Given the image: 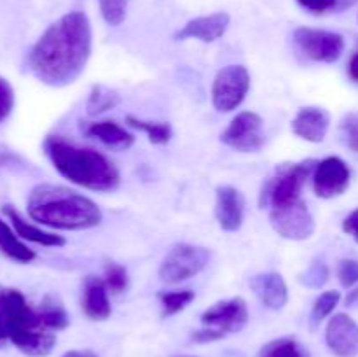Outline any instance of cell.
Wrapping results in <instances>:
<instances>
[{
  "label": "cell",
  "mask_w": 358,
  "mask_h": 357,
  "mask_svg": "<svg viewBox=\"0 0 358 357\" xmlns=\"http://www.w3.org/2000/svg\"><path fill=\"white\" fill-rule=\"evenodd\" d=\"M252 293L269 310H283L289 303V287L278 272L257 273L248 282Z\"/></svg>",
  "instance_id": "2e32d148"
},
{
  "label": "cell",
  "mask_w": 358,
  "mask_h": 357,
  "mask_svg": "<svg viewBox=\"0 0 358 357\" xmlns=\"http://www.w3.org/2000/svg\"><path fill=\"white\" fill-rule=\"evenodd\" d=\"M343 231L346 234H350L358 244V206L345 217V220H343Z\"/></svg>",
  "instance_id": "836d02e7"
},
{
  "label": "cell",
  "mask_w": 358,
  "mask_h": 357,
  "mask_svg": "<svg viewBox=\"0 0 358 357\" xmlns=\"http://www.w3.org/2000/svg\"><path fill=\"white\" fill-rule=\"evenodd\" d=\"M63 357H100L93 350H69L63 354Z\"/></svg>",
  "instance_id": "8d00e7d4"
},
{
  "label": "cell",
  "mask_w": 358,
  "mask_h": 357,
  "mask_svg": "<svg viewBox=\"0 0 358 357\" xmlns=\"http://www.w3.org/2000/svg\"><path fill=\"white\" fill-rule=\"evenodd\" d=\"M248 321H250V312L243 298L236 296L229 300H220L203 312V328L192 332L191 338L196 343L219 342L227 335L243 331Z\"/></svg>",
  "instance_id": "8992f818"
},
{
  "label": "cell",
  "mask_w": 358,
  "mask_h": 357,
  "mask_svg": "<svg viewBox=\"0 0 358 357\" xmlns=\"http://www.w3.org/2000/svg\"><path fill=\"white\" fill-rule=\"evenodd\" d=\"M119 104H121V97L117 94V91L110 90V88L103 86V84H94L90 91V97H87L86 108L90 115H98L107 111H112Z\"/></svg>",
  "instance_id": "cb8c5ba5"
},
{
  "label": "cell",
  "mask_w": 358,
  "mask_h": 357,
  "mask_svg": "<svg viewBox=\"0 0 358 357\" xmlns=\"http://www.w3.org/2000/svg\"><path fill=\"white\" fill-rule=\"evenodd\" d=\"M292 133L306 142L318 144L324 142L331 128V114L322 107H303L297 111L296 118L292 119Z\"/></svg>",
  "instance_id": "e0dca14e"
},
{
  "label": "cell",
  "mask_w": 358,
  "mask_h": 357,
  "mask_svg": "<svg viewBox=\"0 0 358 357\" xmlns=\"http://www.w3.org/2000/svg\"><path fill=\"white\" fill-rule=\"evenodd\" d=\"M37 312L38 315H41L42 324H44L49 331L58 332L69 328L70 317L69 314H66L63 303L56 296H51V294H49V296H44V300L38 304Z\"/></svg>",
  "instance_id": "7402d4cb"
},
{
  "label": "cell",
  "mask_w": 358,
  "mask_h": 357,
  "mask_svg": "<svg viewBox=\"0 0 358 357\" xmlns=\"http://www.w3.org/2000/svg\"><path fill=\"white\" fill-rule=\"evenodd\" d=\"M338 2L339 0H297V4L311 14L338 13Z\"/></svg>",
  "instance_id": "d6a6232c"
},
{
  "label": "cell",
  "mask_w": 358,
  "mask_h": 357,
  "mask_svg": "<svg viewBox=\"0 0 358 357\" xmlns=\"http://www.w3.org/2000/svg\"><path fill=\"white\" fill-rule=\"evenodd\" d=\"M250 90V72L243 65H226L217 72L212 84V104L219 112L240 107Z\"/></svg>",
  "instance_id": "ba28073f"
},
{
  "label": "cell",
  "mask_w": 358,
  "mask_h": 357,
  "mask_svg": "<svg viewBox=\"0 0 358 357\" xmlns=\"http://www.w3.org/2000/svg\"><path fill=\"white\" fill-rule=\"evenodd\" d=\"M355 303H358V287H352V290H350L348 296H346V304L352 307V304Z\"/></svg>",
  "instance_id": "74e56055"
},
{
  "label": "cell",
  "mask_w": 358,
  "mask_h": 357,
  "mask_svg": "<svg viewBox=\"0 0 358 357\" xmlns=\"http://www.w3.org/2000/svg\"><path fill=\"white\" fill-rule=\"evenodd\" d=\"M311 181H313V191L318 198L332 200L345 195L346 189L350 188L352 172L341 158L329 156L317 161Z\"/></svg>",
  "instance_id": "7c38bea8"
},
{
  "label": "cell",
  "mask_w": 358,
  "mask_h": 357,
  "mask_svg": "<svg viewBox=\"0 0 358 357\" xmlns=\"http://www.w3.org/2000/svg\"><path fill=\"white\" fill-rule=\"evenodd\" d=\"M16 97H14V88L10 86L6 77L0 76V122L6 121L13 114Z\"/></svg>",
  "instance_id": "4dcf8cb0"
},
{
  "label": "cell",
  "mask_w": 358,
  "mask_h": 357,
  "mask_svg": "<svg viewBox=\"0 0 358 357\" xmlns=\"http://www.w3.org/2000/svg\"><path fill=\"white\" fill-rule=\"evenodd\" d=\"M103 282L110 294H122L129 286L128 270L119 262L108 261L103 266Z\"/></svg>",
  "instance_id": "83f0119b"
},
{
  "label": "cell",
  "mask_w": 358,
  "mask_h": 357,
  "mask_svg": "<svg viewBox=\"0 0 358 357\" xmlns=\"http://www.w3.org/2000/svg\"><path fill=\"white\" fill-rule=\"evenodd\" d=\"M229 24L231 16L227 13H224V10L206 14V16H198L194 20H189L175 34V38L177 41H191V38H194V41L210 44V42L219 41L227 31Z\"/></svg>",
  "instance_id": "9a60e30c"
},
{
  "label": "cell",
  "mask_w": 358,
  "mask_h": 357,
  "mask_svg": "<svg viewBox=\"0 0 358 357\" xmlns=\"http://www.w3.org/2000/svg\"><path fill=\"white\" fill-rule=\"evenodd\" d=\"M341 301V293L339 290H324L320 296L315 300L313 307L310 312V326L311 329L318 328L325 318H329L332 315V312L336 310V307Z\"/></svg>",
  "instance_id": "4316f807"
},
{
  "label": "cell",
  "mask_w": 358,
  "mask_h": 357,
  "mask_svg": "<svg viewBox=\"0 0 358 357\" xmlns=\"http://www.w3.org/2000/svg\"><path fill=\"white\" fill-rule=\"evenodd\" d=\"M194 300H196V294H194V290H191V289L161 293L159 294L161 317L168 318V317H173V315L180 314V312L185 310V308H187Z\"/></svg>",
  "instance_id": "484cf974"
},
{
  "label": "cell",
  "mask_w": 358,
  "mask_h": 357,
  "mask_svg": "<svg viewBox=\"0 0 358 357\" xmlns=\"http://www.w3.org/2000/svg\"><path fill=\"white\" fill-rule=\"evenodd\" d=\"M257 357H310V354L296 338L285 336L266 343Z\"/></svg>",
  "instance_id": "d4e9b609"
},
{
  "label": "cell",
  "mask_w": 358,
  "mask_h": 357,
  "mask_svg": "<svg viewBox=\"0 0 358 357\" xmlns=\"http://www.w3.org/2000/svg\"><path fill=\"white\" fill-rule=\"evenodd\" d=\"M346 130H348L350 146L355 150H358V119L357 121H350L348 125H346Z\"/></svg>",
  "instance_id": "e575fe53"
},
{
  "label": "cell",
  "mask_w": 358,
  "mask_h": 357,
  "mask_svg": "<svg viewBox=\"0 0 358 357\" xmlns=\"http://www.w3.org/2000/svg\"><path fill=\"white\" fill-rule=\"evenodd\" d=\"M338 279L345 289H352L358 284V261L357 259H341L338 266Z\"/></svg>",
  "instance_id": "1f68e13d"
},
{
  "label": "cell",
  "mask_w": 358,
  "mask_h": 357,
  "mask_svg": "<svg viewBox=\"0 0 358 357\" xmlns=\"http://www.w3.org/2000/svg\"><path fill=\"white\" fill-rule=\"evenodd\" d=\"M247 202L240 189L233 186H219L215 189V219L220 230L236 233L245 220Z\"/></svg>",
  "instance_id": "4fadbf2b"
},
{
  "label": "cell",
  "mask_w": 358,
  "mask_h": 357,
  "mask_svg": "<svg viewBox=\"0 0 358 357\" xmlns=\"http://www.w3.org/2000/svg\"><path fill=\"white\" fill-rule=\"evenodd\" d=\"M93 51L91 21L83 10H72L45 28L28 52V69L37 80L65 88L83 76Z\"/></svg>",
  "instance_id": "6da1fadb"
},
{
  "label": "cell",
  "mask_w": 358,
  "mask_h": 357,
  "mask_svg": "<svg viewBox=\"0 0 358 357\" xmlns=\"http://www.w3.org/2000/svg\"><path fill=\"white\" fill-rule=\"evenodd\" d=\"M84 133L87 136L100 140L105 147L112 150H128L135 144V135L115 121L86 122Z\"/></svg>",
  "instance_id": "ffe728a7"
},
{
  "label": "cell",
  "mask_w": 358,
  "mask_h": 357,
  "mask_svg": "<svg viewBox=\"0 0 358 357\" xmlns=\"http://www.w3.org/2000/svg\"><path fill=\"white\" fill-rule=\"evenodd\" d=\"M348 74H350V77L355 80V83H358V51L352 56V59H350Z\"/></svg>",
  "instance_id": "d590c367"
},
{
  "label": "cell",
  "mask_w": 358,
  "mask_h": 357,
  "mask_svg": "<svg viewBox=\"0 0 358 357\" xmlns=\"http://www.w3.org/2000/svg\"><path fill=\"white\" fill-rule=\"evenodd\" d=\"M294 44L301 55L311 62L334 63L345 51V38L341 34L320 28L299 27L294 31Z\"/></svg>",
  "instance_id": "9c48e42d"
},
{
  "label": "cell",
  "mask_w": 358,
  "mask_h": 357,
  "mask_svg": "<svg viewBox=\"0 0 358 357\" xmlns=\"http://www.w3.org/2000/svg\"><path fill=\"white\" fill-rule=\"evenodd\" d=\"M124 121L126 125L131 126V128L145 133L149 142L156 144V146H164V144L170 142L171 136H173V130H171L170 122L145 121V119H138L135 118V115H126Z\"/></svg>",
  "instance_id": "603a6c76"
},
{
  "label": "cell",
  "mask_w": 358,
  "mask_h": 357,
  "mask_svg": "<svg viewBox=\"0 0 358 357\" xmlns=\"http://www.w3.org/2000/svg\"><path fill=\"white\" fill-rule=\"evenodd\" d=\"M329 275H331L329 266L324 261H315L306 272L301 273L299 282L303 286L310 287V289H320V287H324L327 284Z\"/></svg>",
  "instance_id": "f546056e"
},
{
  "label": "cell",
  "mask_w": 358,
  "mask_h": 357,
  "mask_svg": "<svg viewBox=\"0 0 358 357\" xmlns=\"http://www.w3.org/2000/svg\"><path fill=\"white\" fill-rule=\"evenodd\" d=\"M171 357H194V356H180V354H178V356H171Z\"/></svg>",
  "instance_id": "f35d334b"
},
{
  "label": "cell",
  "mask_w": 358,
  "mask_h": 357,
  "mask_svg": "<svg viewBox=\"0 0 358 357\" xmlns=\"http://www.w3.org/2000/svg\"><path fill=\"white\" fill-rule=\"evenodd\" d=\"M264 121L257 112L243 111L233 118L220 142L238 153H257L264 146Z\"/></svg>",
  "instance_id": "30bf717a"
},
{
  "label": "cell",
  "mask_w": 358,
  "mask_h": 357,
  "mask_svg": "<svg viewBox=\"0 0 358 357\" xmlns=\"http://www.w3.org/2000/svg\"><path fill=\"white\" fill-rule=\"evenodd\" d=\"M269 223L273 230L285 240L303 241L313 237L317 224H315L313 214L308 209L306 202L292 203V205L280 206V209L269 210Z\"/></svg>",
  "instance_id": "8fae6325"
},
{
  "label": "cell",
  "mask_w": 358,
  "mask_h": 357,
  "mask_svg": "<svg viewBox=\"0 0 358 357\" xmlns=\"http://www.w3.org/2000/svg\"><path fill=\"white\" fill-rule=\"evenodd\" d=\"M325 343L338 357L358 356V324L348 314H336L325 326Z\"/></svg>",
  "instance_id": "5bb4252c"
},
{
  "label": "cell",
  "mask_w": 358,
  "mask_h": 357,
  "mask_svg": "<svg viewBox=\"0 0 358 357\" xmlns=\"http://www.w3.org/2000/svg\"><path fill=\"white\" fill-rule=\"evenodd\" d=\"M83 312L90 321L103 322L112 315L108 289L103 276L87 275L83 282Z\"/></svg>",
  "instance_id": "ac0fdd59"
},
{
  "label": "cell",
  "mask_w": 358,
  "mask_h": 357,
  "mask_svg": "<svg viewBox=\"0 0 358 357\" xmlns=\"http://www.w3.org/2000/svg\"><path fill=\"white\" fill-rule=\"evenodd\" d=\"M210 258H212V252L201 245L185 244V241L175 244L161 261L157 275L161 282L170 284V286L185 282L199 275L208 266Z\"/></svg>",
  "instance_id": "52a82bcc"
},
{
  "label": "cell",
  "mask_w": 358,
  "mask_h": 357,
  "mask_svg": "<svg viewBox=\"0 0 358 357\" xmlns=\"http://www.w3.org/2000/svg\"><path fill=\"white\" fill-rule=\"evenodd\" d=\"M44 153L55 170L79 188L110 192L121 184L119 168L100 150L80 147L59 135H49L44 140Z\"/></svg>",
  "instance_id": "3957f363"
},
{
  "label": "cell",
  "mask_w": 358,
  "mask_h": 357,
  "mask_svg": "<svg viewBox=\"0 0 358 357\" xmlns=\"http://www.w3.org/2000/svg\"><path fill=\"white\" fill-rule=\"evenodd\" d=\"M31 220L51 230L84 231L103 219L100 206L87 196L65 186L41 184L31 189L27 202Z\"/></svg>",
  "instance_id": "7a4b0ae2"
},
{
  "label": "cell",
  "mask_w": 358,
  "mask_h": 357,
  "mask_svg": "<svg viewBox=\"0 0 358 357\" xmlns=\"http://www.w3.org/2000/svg\"><path fill=\"white\" fill-rule=\"evenodd\" d=\"M317 161L306 160L297 163H282L275 168L273 175L266 178L259 192L261 209H280L299 202L301 192L308 178L313 175Z\"/></svg>",
  "instance_id": "5b68a950"
},
{
  "label": "cell",
  "mask_w": 358,
  "mask_h": 357,
  "mask_svg": "<svg viewBox=\"0 0 358 357\" xmlns=\"http://www.w3.org/2000/svg\"><path fill=\"white\" fill-rule=\"evenodd\" d=\"M7 342L30 357H45L56 345V332L41 321L21 290L0 286V346Z\"/></svg>",
  "instance_id": "277c9868"
},
{
  "label": "cell",
  "mask_w": 358,
  "mask_h": 357,
  "mask_svg": "<svg viewBox=\"0 0 358 357\" xmlns=\"http://www.w3.org/2000/svg\"><path fill=\"white\" fill-rule=\"evenodd\" d=\"M0 252L20 265H28L37 258V254L27 244H23V240L2 216H0Z\"/></svg>",
  "instance_id": "44dd1931"
},
{
  "label": "cell",
  "mask_w": 358,
  "mask_h": 357,
  "mask_svg": "<svg viewBox=\"0 0 358 357\" xmlns=\"http://www.w3.org/2000/svg\"><path fill=\"white\" fill-rule=\"evenodd\" d=\"M98 4H100L101 18L110 27H119L126 20L128 0H98Z\"/></svg>",
  "instance_id": "f1b7e54d"
},
{
  "label": "cell",
  "mask_w": 358,
  "mask_h": 357,
  "mask_svg": "<svg viewBox=\"0 0 358 357\" xmlns=\"http://www.w3.org/2000/svg\"><path fill=\"white\" fill-rule=\"evenodd\" d=\"M2 214L3 217L9 220V224L13 226V230L16 231V234L21 240L31 241V244L37 245H44V247H63V245L66 244V240L62 234H55L51 233V231H45L42 230V227L24 220L23 217H21V214L17 212L13 205H3Z\"/></svg>",
  "instance_id": "d6986e66"
}]
</instances>
